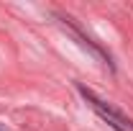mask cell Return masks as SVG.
I'll use <instances>...</instances> for the list:
<instances>
[{"mask_svg": "<svg viewBox=\"0 0 133 131\" xmlns=\"http://www.w3.org/2000/svg\"><path fill=\"white\" fill-rule=\"evenodd\" d=\"M79 93H82L84 98H87L90 103H92V105H95V111H97L102 118H108V123H113L118 131H128V129H125V126H128V121H125V118H123L120 113H115L110 105H105V100L95 98V93H90V90H84V87H79Z\"/></svg>", "mask_w": 133, "mask_h": 131, "instance_id": "1", "label": "cell"}]
</instances>
